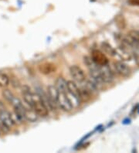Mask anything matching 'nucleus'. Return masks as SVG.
Returning a JSON list of instances; mask_svg holds the SVG:
<instances>
[{
	"label": "nucleus",
	"instance_id": "14",
	"mask_svg": "<svg viewBox=\"0 0 139 153\" xmlns=\"http://www.w3.org/2000/svg\"><path fill=\"white\" fill-rule=\"evenodd\" d=\"M67 96L73 108H76L79 107V105H80V102H81L79 96L74 95V94H70L68 92H67Z\"/></svg>",
	"mask_w": 139,
	"mask_h": 153
},
{
	"label": "nucleus",
	"instance_id": "15",
	"mask_svg": "<svg viewBox=\"0 0 139 153\" xmlns=\"http://www.w3.org/2000/svg\"><path fill=\"white\" fill-rule=\"evenodd\" d=\"M101 49L106 53H108L110 56H114V55L117 54V51H116V50H114V49L112 47V46H111V44H109L108 43H107V42L102 43Z\"/></svg>",
	"mask_w": 139,
	"mask_h": 153
},
{
	"label": "nucleus",
	"instance_id": "20",
	"mask_svg": "<svg viewBox=\"0 0 139 153\" xmlns=\"http://www.w3.org/2000/svg\"><path fill=\"white\" fill-rule=\"evenodd\" d=\"M4 110H6V106H5L2 101H0V112H2Z\"/></svg>",
	"mask_w": 139,
	"mask_h": 153
},
{
	"label": "nucleus",
	"instance_id": "18",
	"mask_svg": "<svg viewBox=\"0 0 139 153\" xmlns=\"http://www.w3.org/2000/svg\"><path fill=\"white\" fill-rule=\"evenodd\" d=\"M115 22H116V24H117V27L120 29H124L126 26V22H125V19H124V16H117L116 18H115Z\"/></svg>",
	"mask_w": 139,
	"mask_h": 153
},
{
	"label": "nucleus",
	"instance_id": "21",
	"mask_svg": "<svg viewBox=\"0 0 139 153\" xmlns=\"http://www.w3.org/2000/svg\"><path fill=\"white\" fill-rule=\"evenodd\" d=\"M0 134H1V133H0Z\"/></svg>",
	"mask_w": 139,
	"mask_h": 153
},
{
	"label": "nucleus",
	"instance_id": "5",
	"mask_svg": "<svg viewBox=\"0 0 139 153\" xmlns=\"http://www.w3.org/2000/svg\"><path fill=\"white\" fill-rule=\"evenodd\" d=\"M91 59L97 65L104 66L108 64V59L104 53L97 50H94L91 53Z\"/></svg>",
	"mask_w": 139,
	"mask_h": 153
},
{
	"label": "nucleus",
	"instance_id": "16",
	"mask_svg": "<svg viewBox=\"0 0 139 153\" xmlns=\"http://www.w3.org/2000/svg\"><path fill=\"white\" fill-rule=\"evenodd\" d=\"M9 82H10V80H9L8 75L0 72V87L1 88H6L9 84Z\"/></svg>",
	"mask_w": 139,
	"mask_h": 153
},
{
	"label": "nucleus",
	"instance_id": "6",
	"mask_svg": "<svg viewBox=\"0 0 139 153\" xmlns=\"http://www.w3.org/2000/svg\"><path fill=\"white\" fill-rule=\"evenodd\" d=\"M99 71H100V76L102 80H104L105 84H109L114 80L113 72L110 69L108 64L104 66H99Z\"/></svg>",
	"mask_w": 139,
	"mask_h": 153
},
{
	"label": "nucleus",
	"instance_id": "4",
	"mask_svg": "<svg viewBox=\"0 0 139 153\" xmlns=\"http://www.w3.org/2000/svg\"><path fill=\"white\" fill-rule=\"evenodd\" d=\"M57 105L64 111H70L73 109L67 96V92H59L57 98Z\"/></svg>",
	"mask_w": 139,
	"mask_h": 153
},
{
	"label": "nucleus",
	"instance_id": "13",
	"mask_svg": "<svg viewBox=\"0 0 139 153\" xmlns=\"http://www.w3.org/2000/svg\"><path fill=\"white\" fill-rule=\"evenodd\" d=\"M38 118H39L38 114L31 108L26 109V112H25V120H27V121H30V122H35L36 121H37Z\"/></svg>",
	"mask_w": 139,
	"mask_h": 153
},
{
	"label": "nucleus",
	"instance_id": "1",
	"mask_svg": "<svg viewBox=\"0 0 139 153\" xmlns=\"http://www.w3.org/2000/svg\"><path fill=\"white\" fill-rule=\"evenodd\" d=\"M31 108L38 114L39 117H46L49 114V109L45 105L43 100L38 93H33V101Z\"/></svg>",
	"mask_w": 139,
	"mask_h": 153
},
{
	"label": "nucleus",
	"instance_id": "10",
	"mask_svg": "<svg viewBox=\"0 0 139 153\" xmlns=\"http://www.w3.org/2000/svg\"><path fill=\"white\" fill-rule=\"evenodd\" d=\"M22 97L25 103L28 106L31 108L33 101V93L30 91V89L27 86H25L22 88Z\"/></svg>",
	"mask_w": 139,
	"mask_h": 153
},
{
	"label": "nucleus",
	"instance_id": "8",
	"mask_svg": "<svg viewBox=\"0 0 139 153\" xmlns=\"http://www.w3.org/2000/svg\"><path fill=\"white\" fill-rule=\"evenodd\" d=\"M128 44L139 50V32L135 30L130 31L127 39L124 40Z\"/></svg>",
	"mask_w": 139,
	"mask_h": 153
},
{
	"label": "nucleus",
	"instance_id": "3",
	"mask_svg": "<svg viewBox=\"0 0 139 153\" xmlns=\"http://www.w3.org/2000/svg\"><path fill=\"white\" fill-rule=\"evenodd\" d=\"M46 94H47V97L49 98L51 109L52 110L56 109V105H57V98L58 95H59V91L55 87V85H50L48 87Z\"/></svg>",
	"mask_w": 139,
	"mask_h": 153
},
{
	"label": "nucleus",
	"instance_id": "11",
	"mask_svg": "<svg viewBox=\"0 0 139 153\" xmlns=\"http://www.w3.org/2000/svg\"><path fill=\"white\" fill-rule=\"evenodd\" d=\"M67 81L65 80L63 77L59 76L56 79L55 83V87L58 90L59 92H67Z\"/></svg>",
	"mask_w": 139,
	"mask_h": 153
},
{
	"label": "nucleus",
	"instance_id": "19",
	"mask_svg": "<svg viewBox=\"0 0 139 153\" xmlns=\"http://www.w3.org/2000/svg\"><path fill=\"white\" fill-rule=\"evenodd\" d=\"M128 2L132 6H139V0H128Z\"/></svg>",
	"mask_w": 139,
	"mask_h": 153
},
{
	"label": "nucleus",
	"instance_id": "17",
	"mask_svg": "<svg viewBox=\"0 0 139 153\" xmlns=\"http://www.w3.org/2000/svg\"><path fill=\"white\" fill-rule=\"evenodd\" d=\"M2 96H3L4 98L6 99L7 101H9V103L11 102V101H13V99L16 97V96L13 94V92L8 89H5L4 91H2Z\"/></svg>",
	"mask_w": 139,
	"mask_h": 153
},
{
	"label": "nucleus",
	"instance_id": "7",
	"mask_svg": "<svg viewBox=\"0 0 139 153\" xmlns=\"http://www.w3.org/2000/svg\"><path fill=\"white\" fill-rule=\"evenodd\" d=\"M114 71H116V73L120 74V76H128L131 74L130 67L126 64H124L121 61L115 62L114 64Z\"/></svg>",
	"mask_w": 139,
	"mask_h": 153
},
{
	"label": "nucleus",
	"instance_id": "12",
	"mask_svg": "<svg viewBox=\"0 0 139 153\" xmlns=\"http://www.w3.org/2000/svg\"><path fill=\"white\" fill-rule=\"evenodd\" d=\"M67 92L80 97V95H79L80 89H79L78 86L77 85L76 83L74 82V81H73V80H68L67 84Z\"/></svg>",
	"mask_w": 139,
	"mask_h": 153
},
{
	"label": "nucleus",
	"instance_id": "2",
	"mask_svg": "<svg viewBox=\"0 0 139 153\" xmlns=\"http://www.w3.org/2000/svg\"><path fill=\"white\" fill-rule=\"evenodd\" d=\"M70 74L75 81L83 83L86 80V74L81 67L77 65H73L70 67Z\"/></svg>",
	"mask_w": 139,
	"mask_h": 153
},
{
	"label": "nucleus",
	"instance_id": "9",
	"mask_svg": "<svg viewBox=\"0 0 139 153\" xmlns=\"http://www.w3.org/2000/svg\"><path fill=\"white\" fill-rule=\"evenodd\" d=\"M56 70V67L54 64L50 62H46L39 66V71L41 74L44 75H48L54 73Z\"/></svg>",
	"mask_w": 139,
	"mask_h": 153
}]
</instances>
